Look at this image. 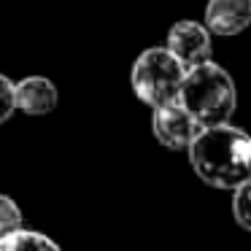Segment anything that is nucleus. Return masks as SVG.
Listing matches in <instances>:
<instances>
[{
	"mask_svg": "<svg viewBox=\"0 0 251 251\" xmlns=\"http://www.w3.org/2000/svg\"><path fill=\"white\" fill-rule=\"evenodd\" d=\"M186 151L192 170L208 186L235 189L251 178V135L229 122L202 127Z\"/></svg>",
	"mask_w": 251,
	"mask_h": 251,
	"instance_id": "nucleus-1",
	"label": "nucleus"
},
{
	"mask_svg": "<svg viewBox=\"0 0 251 251\" xmlns=\"http://www.w3.org/2000/svg\"><path fill=\"white\" fill-rule=\"evenodd\" d=\"M178 103L197 119L200 127L227 125L238 105L235 81L222 65L216 62H200L195 68H186L181 81Z\"/></svg>",
	"mask_w": 251,
	"mask_h": 251,
	"instance_id": "nucleus-2",
	"label": "nucleus"
},
{
	"mask_svg": "<svg viewBox=\"0 0 251 251\" xmlns=\"http://www.w3.org/2000/svg\"><path fill=\"white\" fill-rule=\"evenodd\" d=\"M186 68L168 51V46H151L138 54L130 73L132 92L149 108H159L178 100Z\"/></svg>",
	"mask_w": 251,
	"mask_h": 251,
	"instance_id": "nucleus-3",
	"label": "nucleus"
},
{
	"mask_svg": "<svg viewBox=\"0 0 251 251\" xmlns=\"http://www.w3.org/2000/svg\"><path fill=\"white\" fill-rule=\"evenodd\" d=\"M151 130H154L157 141L162 143L165 149L181 151V149H189V143L195 141V135L202 130V127L197 125L195 116H192L189 111L176 100V103H168V105L154 108Z\"/></svg>",
	"mask_w": 251,
	"mask_h": 251,
	"instance_id": "nucleus-4",
	"label": "nucleus"
},
{
	"mask_svg": "<svg viewBox=\"0 0 251 251\" xmlns=\"http://www.w3.org/2000/svg\"><path fill=\"white\" fill-rule=\"evenodd\" d=\"M168 51L184 68H195L200 62L211 60V33L205 25L181 19L168 33Z\"/></svg>",
	"mask_w": 251,
	"mask_h": 251,
	"instance_id": "nucleus-5",
	"label": "nucleus"
},
{
	"mask_svg": "<svg viewBox=\"0 0 251 251\" xmlns=\"http://www.w3.org/2000/svg\"><path fill=\"white\" fill-rule=\"evenodd\" d=\"M251 25V0H208L205 27L213 35H238Z\"/></svg>",
	"mask_w": 251,
	"mask_h": 251,
	"instance_id": "nucleus-6",
	"label": "nucleus"
},
{
	"mask_svg": "<svg viewBox=\"0 0 251 251\" xmlns=\"http://www.w3.org/2000/svg\"><path fill=\"white\" fill-rule=\"evenodd\" d=\"M14 103L30 116H44L57 108V87L44 76H27L14 84Z\"/></svg>",
	"mask_w": 251,
	"mask_h": 251,
	"instance_id": "nucleus-7",
	"label": "nucleus"
},
{
	"mask_svg": "<svg viewBox=\"0 0 251 251\" xmlns=\"http://www.w3.org/2000/svg\"><path fill=\"white\" fill-rule=\"evenodd\" d=\"M0 251H62L49 235L35 232V229H14V232L0 238Z\"/></svg>",
	"mask_w": 251,
	"mask_h": 251,
	"instance_id": "nucleus-8",
	"label": "nucleus"
},
{
	"mask_svg": "<svg viewBox=\"0 0 251 251\" xmlns=\"http://www.w3.org/2000/svg\"><path fill=\"white\" fill-rule=\"evenodd\" d=\"M232 219L238 227L251 232V178L232 189Z\"/></svg>",
	"mask_w": 251,
	"mask_h": 251,
	"instance_id": "nucleus-9",
	"label": "nucleus"
},
{
	"mask_svg": "<svg viewBox=\"0 0 251 251\" xmlns=\"http://www.w3.org/2000/svg\"><path fill=\"white\" fill-rule=\"evenodd\" d=\"M19 227H25V216L19 211V205L8 195H0V238Z\"/></svg>",
	"mask_w": 251,
	"mask_h": 251,
	"instance_id": "nucleus-10",
	"label": "nucleus"
},
{
	"mask_svg": "<svg viewBox=\"0 0 251 251\" xmlns=\"http://www.w3.org/2000/svg\"><path fill=\"white\" fill-rule=\"evenodd\" d=\"M14 111H17V103H14V81L0 73V125L11 119Z\"/></svg>",
	"mask_w": 251,
	"mask_h": 251,
	"instance_id": "nucleus-11",
	"label": "nucleus"
}]
</instances>
